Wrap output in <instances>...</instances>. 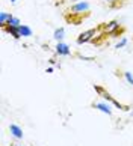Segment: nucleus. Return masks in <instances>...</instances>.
<instances>
[{
	"label": "nucleus",
	"mask_w": 133,
	"mask_h": 146,
	"mask_svg": "<svg viewBox=\"0 0 133 146\" xmlns=\"http://www.w3.org/2000/svg\"><path fill=\"white\" fill-rule=\"evenodd\" d=\"M94 90H95L97 94H98L100 96H101V98H103L104 101L110 102V104H112L114 107H116V109H120V110H123V111H127V110L130 109L129 106H124V104H121V102H118V101H116V100L114 98L112 95L109 94V92H106V90H104V89L101 88V86H98V84H94Z\"/></svg>",
	"instance_id": "obj_1"
},
{
	"label": "nucleus",
	"mask_w": 133,
	"mask_h": 146,
	"mask_svg": "<svg viewBox=\"0 0 133 146\" xmlns=\"http://www.w3.org/2000/svg\"><path fill=\"white\" fill-rule=\"evenodd\" d=\"M97 29H89V30H85V32H82V33L77 36V44L79 45H83V44H86V42H89L94 39V36L97 35Z\"/></svg>",
	"instance_id": "obj_2"
},
{
	"label": "nucleus",
	"mask_w": 133,
	"mask_h": 146,
	"mask_svg": "<svg viewBox=\"0 0 133 146\" xmlns=\"http://www.w3.org/2000/svg\"><path fill=\"white\" fill-rule=\"evenodd\" d=\"M89 3L86 2V0H83V2H77V3H74L73 6L70 8V14L71 15H80V14H83V12H88L89 11Z\"/></svg>",
	"instance_id": "obj_3"
},
{
	"label": "nucleus",
	"mask_w": 133,
	"mask_h": 146,
	"mask_svg": "<svg viewBox=\"0 0 133 146\" xmlns=\"http://www.w3.org/2000/svg\"><path fill=\"white\" fill-rule=\"evenodd\" d=\"M120 29H121V24H120L118 20H112V21H109V23L103 24L104 33H109V35H116L120 32Z\"/></svg>",
	"instance_id": "obj_4"
},
{
	"label": "nucleus",
	"mask_w": 133,
	"mask_h": 146,
	"mask_svg": "<svg viewBox=\"0 0 133 146\" xmlns=\"http://www.w3.org/2000/svg\"><path fill=\"white\" fill-rule=\"evenodd\" d=\"M92 107H94V109H97V110H100L101 113H104V115H107V116H112V115H114V110H112L114 107H112V104H110V102H107V101L94 102Z\"/></svg>",
	"instance_id": "obj_5"
},
{
	"label": "nucleus",
	"mask_w": 133,
	"mask_h": 146,
	"mask_svg": "<svg viewBox=\"0 0 133 146\" xmlns=\"http://www.w3.org/2000/svg\"><path fill=\"white\" fill-rule=\"evenodd\" d=\"M54 51L59 56H70L71 54V48L65 44V42H58L56 47H54Z\"/></svg>",
	"instance_id": "obj_6"
},
{
	"label": "nucleus",
	"mask_w": 133,
	"mask_h": 146,
	"mask_svg": "<svg viewBox=\"0 0 133 146\" xmlns=\"http://www.w3.org/2000/svg\"><path fill=\"white\" fill-rule=\"evenodd\" d=\"M18 27H20V26H18ZM18 27H17V26H9V24H6V26L3 27V30L6 32L8 35L12 36L14 39H20L21 35H20V29H18Z\"/></svg>",
	"instance_id": "obj_7"
},
{
	"label": "nucleus",
	"mask_w": 133,
	"mask_h": 146,
	"mask_svg": "<svg viewBox=\"0 0 133 146\" xmlns=\"http://www.w3.org/2000/svg\"><path fill=\"white\" fill-rule=\"evenodd\" d=\"M9 131H11V134H12L15 139H18V140L23 139V129H21L18 125H15V123H11L9 125Z\"/></svg>",
	"instance_id": "obj_8"
},
{
	"label": "nucleus",
	"mask_w": 133,
	"mask_h": 146,
	"mask_svg": "<svg viewBox=\"0 0 133 146\" xmlns=\"http://www.w3.org/2000/svg\"><path fill=\"white\" fill-rule=\"evenodd\" d=\"M18 29H20V35H21V38H29V36H32V35H33L32 29H30L27 24H21Z\"/></svg>",
	"instance_id": "obj_9"
},
{
	"label": "nucleus",
	"mask_w": 133,
	"mask_h": 146,
	"mask_svg": "<svg viewBox=\"0 0 133 146\" xmlns=\"http://www.w3.org/2000/svg\"><path fill=\"white\" fill-rule=\"evenodd\" d=\"M65 38V29L64 27H58L56 30L53 32V39L58 42H62V39Z\"/></svg>",
	"instance_id": "obj_10"
},
{
	"label": "nucleus",
	"mask_w": 133,
	"mask_h": 146,
	"mask_svg": "<svg viewBox=\"0 0 133 146\" xmlns=\"http://www.w3.org/2000/svg\"><path fill=\"white\" fill-rule=\"evenodd\" d=\"M11 15H12V14H9V12H0V26H2V29L6 26L8 20L11 18Z\"/></svg>",
	"instance_id": "obj_11"
},
{
	"label": "nucleus",
	"mask_w": 133,
	"mask_h": 146,
	"mask_svg": "<svg viewBox=\"0 0 133 146\" xmlns=\"http://www.w3.org/2000/svg\"><path fill=\"white\" fill-rule=\"evenodd\" d=\"M6 24H9V26H21V21H20V18H17V17H14V15H11V18L8 20V23Z\"/></svg>",
	"instance_id": "obj_12"
},
{
	"label": "nucleus",
	"mask_w": 133,
	"mask_h": 146,
	"mask_svg": "<svg viewBox=\"0 0 133 146\" xmlns=\"http://www.w3.org/2000/svg\"><path fill=\"white\" fill-rule=\"evenodd\" d=\"M124 78L127 80V83H129V84H132V86H133V74H132V72H129V71H126V72H124Z\"/></svg>",
	"instance_id": "obj_13"
},
{
	"label": "nucleus",
	"mask_w": 133,
	"mask_h": 146,
	"mask_svg": "<svg viewBox=\"0 0 133 146\" xmlns=\"http://www.w3.org/2000/svg\"><path fill=\"white\" fill-rule=\"evenodd\" d=\"M127 38H121V41H118V44L115 45V48H123V47H126L127 45Z\"/></svg>",
	"instance_id": "obj_14"
},
{
	"label": "nucleus",
	"mask_w": 133,
	"mask_h": 146,
	"mask_svg": "<svg viewBox=\"0 0 133 146\" xmlns=\"http://www.w3.org/2000/svg\"><path fill=\"white\" fill-rule=\"evenodd\" d=\"M46 72H47V74H52V72H53V68H52V66L47 68V69H46Z\"/></svg>",
	"instance_id": "obj_15"
},
{
	"label": "nucleus",
	"mask_w": 133,
	"mask_h": 146,
	"mask_svg": "<svg viewBox=\"0 0 133 146\" xmlns=\"http://www.w3.org/2000/svg\"><path fill=\"white\" fill-rule=\"evenodd\" d=\"M103 2H104V3H112L114 0H103Z\"/></svg>",
	"instance_id": "obj_16"
},
{
	"label": "nucleus",
	"mask_w": 133,
	"mask_h": 146,
	"mask_svg": "<svg viewBox=\"0 0 133 146\" xmlns=\"http://www.w3.org/2000/svg\"><path fill=\"white\" fill-rule=\"evenodd\" d=\"M73 3H77V2H83V0H71Z\"/></svg>",
	"instance_id": "obj_17"
},
{
	"label": "nucleus",
	"mask_w": 133,
	"mask_h": 146,
	"mask_svg": "<svg viewBox=\"0 0 133 146\" xmlns=\"http://www.w3.org/2000/svg\"><path fill=\"white\" fill-rule=\"evenodd\" d=\"M9 2L12 3V5H15V3H17V0H9Z\"/></svg>",
	"instance_id": "obj_18"
},
{
	"label": "nucleus",
	"mask_w": 133,
	"mask_h": 146,
	"mask_svg": "<svg viewBox=\"0 0 133 146\" xmlns=\"http://www.w3.org/2000/svg\"><path fill=\"white\" fill-rule=\"evenodd\" d=\"M20 146H21V145H20Z\"/></svg>",
	"instance_id": "obj_19"
}]
</instances>
